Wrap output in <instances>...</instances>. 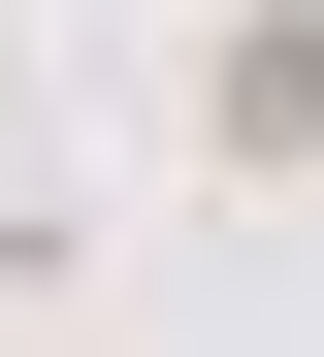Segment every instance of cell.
<instances>
[{
	"mask_svg": "<svg viewBox=\"0 0 324 357\" xmlns=\"http://www.w3.org/2000/svg\"><path fill=\"white\" fill-rule=\"evenodd\" d=\"M227 162H324V33H227Z\"/></svg>",
	"mask_w": 324,
	"mask_h": 357,
	"instance_id": "6da1fadb",
	"label": "cell"
}]
</instances>
